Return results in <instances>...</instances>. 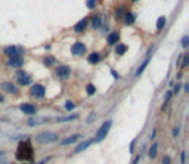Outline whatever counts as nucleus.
Segmentation results:
<instances>
[{"mask_svg": "<svg viewBox=\"0 0 189 164\" xmlns=\"http://www.w3.org/2000/svg\"><path fill=\"white\" fill-rule=\"evenodd\" d=\"M34 151L30 142H21L16 149V160H33Z\"/></svg>", "mask_w": 189, "mask_h": 164, "instance_id": "nucleus-1", "label": "nucleus"}, {"mask_svg": "<svg viewBox=\"0 0 189 164\" xmlns=\"http://www.w3.org/2000/svg\"><path fill=\"white\" fill-rule=\"evenodd\" d=\"M111 126H112V121H111V120H108V121H105L104 124H102L99 127V130L96 132V135H94L93 142H102V141H104L106 137V135H108V132H109Z\"/></svg>", "mask_w": 189, "mask_h": 164, "instance_id": "nucleus-2", "label": "nucleus"}, {"mask_svg": "<svg viewBox=\"0 0 189 164\" xmlns=\"http://www.w3.org/2000/svg\"><path fill=\"white\" fill-rule=\"evenodd\" d=\"M58 139H59V136L53 132H43L36 136V142L39 143H52V142H56Z\"/></svg>", "mask_w": 189, "mask_h": 164, "instance_id": "nucleus-3", "label": "nucleus"}, {"mask_svg": "<svg viewBox=\"0 0 189 164\" xmlns=\"http://www.w3.org/2000/svg\"><path fill=\"white\" fill-rule=\"evenodd\" d=\"M45 95H46L45 86H41V84H34L33 87H31V96H34V98H43Z\"/></svg>", "mask_w": 189, "mask_h": 164, "instance_id": "nucleus-4", "label": "nucleus"}, {"mask_svg": "<svg viewBox=\"0 0 189 164\" xmlns=\"http://www.w3.org/2000/svg\"><path fill=\"white\" fill-rule=\"evenodd\" d=\"M70 74H71V70H70V67H68V65H61V67H58L56 75L59 77V79L67 80L68 77H70Z\"/></svg>", "mask_w": 189, "mask_h": 164, "instance_id": "nucleus-5", "label": "nucleus"}, {"mask_svg": "<svg viewBox=\"0 0 189 164\" xmlns=\"http://www.w3.org/2000/svg\"><path fill=\"white\" fill-rule=\"evenodd\" d=\"M16 79H18V83L22 86H27L31 83V77L25 73V71H18L16 73Z\"/></svg>", "mask_w": 189, "mask_h": 164, "instance_id": "nucleus-6", "label": "nucleus"}, {"mask_svg": "<svg viewBox=\"0 0 189 164\" xmlns=\"http://www.w3.org/2000/svg\"><path fill=\"white\" fill-rule=\"evenodd\" d=\"M71 52H73V55H83L84 52H86V46L83 45L81 41H77V43H74L73 45V47H71Z\"/></svg>", "mask_w": 189, "mask_h": 164, "instance_id": "nucleus-7", "label": "nucleus"}, {"mask_svg": "<svg viewBox=\"0 0 189 164\" xmlns=\"http://www.w3.org/2000/svg\"><path fill=\"white\" fill-rule=\"evenodd\" d=\"M19 52H21V49L15 47V46H9V47L5 49V53L9 56V59H11V58H16V56H21Z\"/></svg>", "mask_w": 189, "mask_h": 164, "instance_id": "nucleus-8", "label": "nucleus"}, {"mask_svg": "<svg viewBox=\"0 0 189 164\" xmlns=\"http://www.w3.org/2000/svg\"><path fill=\"white\" fill-rule=\"evenodd\" d=\"M21 111L24 114L34 115V114H36V107L31 105V103H22V105H21Z\"/></svg>", "mask_w": 189, "mask_h": 164, "instance_id": "nucleus-9", "label": "nucleus"}, {"mask_svg": "<svg viewBox=\"0 0 189 164\" xmlns=\"http://www.w3.org/2000/svg\"><path fill=\"white\" fill-rule=\"evenodd\" d=\"M87 22H89V18H83L81 21H79V22L74 25V31L75 33H83L84 28L87 27Z\"/></svg>", "mask_w": 189, "mask_h": 164, "instance_id": "nucleus-10", "label": "nucleus"}, {"mask_svg": "<svg viewBox=\"0 0 189 164\" xmlns=\"http://www.w3.org/2000/svg\"><path fill=\"white\" fill-rule=\"evenodd\" d=\"M2 89L5 90V92H7V93H12V95H16L18 93V89H16V86L15 84H12V83H2Z\"/></svg>", "mask_w": 189, "mask_h": 164, "instance_id": "nucleus-11", "label": "nucleus"}, {"mask_svg": "<svg viewBox=\"0 0 189 164\" xmlns=\"http://www.w3.org/2000/svg\"><path fill=\"white\" fill-rule=\"evenodd\" d=\"M81 137V135H73V136H68L67 139H64L62 142H61V145L62 146H67V145H71V143H74V142H77Z\"/></svg>", "mask_w": 189, "mask_h": 164, "instance_id": "nucleus-12", "label": "nucleus"}, {"mask_svg": "<svg viewBox=\"0 0 189 164\" xmlns=\"http://www.w3.org/2000/svg\"><path fill=\"white\" fill-rule=\"evenodd\" d=\"M92 142H93L92 139H87V141H84L83 143H80V145H79V146H77V148L74 149V154H80V152H81V151H84L86 148H89V146L92 145Z\"/></svg>", "mask_w": 189, "mask_h": 164, "instance_id": "nucleus-13", "label": "nucleus"}, {"mask_svg": "<svg viewBox=\"0 0 189 164\" xmlns=\"http://www.w3.org/2000/svg\"><path fill=\"white\" fill-rule=\"evenodd\" d=\"M108 43L109 45H117L118 43V40H120V34H118V31H114V33H111L109 36H108Z\"/></svg>", "mask_w": 189, "mask_h": 164, "instance_id": "nucleus-14", "label": "nucleus"}, {"mask_svg": "<svg viewBox=\"0 0 189 164\" xmlns=\"http://www.w3.org/2000/svg\"><path fill=\"white\" fill-rule=\"evenodd\" d=\"M9 67H21L22 65V58L21 56H16V58H11L9 62H7Z\"/></svg>", "mask_w": 189, "mask_h": 164, "instance_id": "nucleus-15", "label": "nucleus"}, {"mask_svg": "<svg viewBox=\"0 0 189 164\" xmlns=\"http://www.w3.org/2000/svg\"><path fill=\"white\" fill-rule=\"evenodd\" d=\"M79 118V114H73V115H67V117H58L56 121L58 123H65V121H73V120Z\"/></svg>", "mask_w": 189, "mask_h": 164, "instance_id": "nucleus-16", "label": "nucleus"}, {"mask_svg": "<svg viewBox=\"0 0 189 164\" xmlns=\"http://www.w3.org/2000/svg\"><path fill=\"white\" fill-rule=\"evenodd\" d=\"M99 59H100V55H99V53H96V52H93V53H90V55H89L87 61H89L90 64H98V62H99Z\"/></svg>", "mask_w": 189, "mask_h": 164, "instance_id": "nucleus-17", "label": "nucleus"}, {"mask_svg": "<svg viewBox=\"0 0 189 164\" xmlns=\"http://www.w3.org/2000/svg\"><path fill=\"white\" fill-rule=\"evenodd\" d=\"M148 64H149V56H148L146 59H145V61H143L142 64H140V67H139V68H137V71H136V77H139V75L143 73V70L146 68V65H148Z\"/></svg>", "mask_w": 189, "mask_h": 164, "instance_id": "nucleus-18", "label": "nucleus"}, {"mask_svg": "<svg viewBox=\"0 0 189 164\" xmlns=\"http://www.w3.org/2000/svg\"><path fill=\"white\" fill-rule=\"evenodd\" d=\"M164 25H166V16H160L158 21H157V30L161 31L162 28H164Z\"/></svg>", "mask_w": 189, "mask_h": 164, "instance_id": "nucleus-19", "label": "nucleus"}, {"mask_svg": "<svg viewBox=\"0 0 189 164\" xmlns=\"http://www.w3.org/2000/svg\"><path fill=\"white\" fill-rule=\"evenodd\" d=\"M115 52H117V55H124L126 52H127V46L126 45H121V43H118Z\"/></svg>", "mask_w": 189, "mask_h": 164, "instance_id": "nucleus-20", "label": "nucleus"}, {"mask_svg": "<svg viewBox=\"0 0 189 164\" xmlns=\"http://www.w3.org/2000/svg\"><path fill=\"white\" fill-rule=\"evenodd\" d=\"M157 151H158V145L154 143L151 148H149V152H148L149 157H151V158H155V157H157Z\"/></svg>", "mask_w": 189, "mask_h": 164, "instance_id": "nucleus-21", "label": "nucleus"}, {"mask_svg": "<svg viewBox=\"0 0 189 164\" xmlns=\"http://www.w3.org/2000/svg\"><path fill=\"white\" fill-rule=\"evenodd\" d=\"M124 13H126V7H124V6L118 7L117 12H115V18H117V19H121L123 16H124Z\"/></svg>", "mask_w": 189, "mask_h": 164, "instance_id": "nucleus-22", "label": "nucleus"}, {"mask_svg": "<svg viewBox=\"0 0 189 164\" xmlns=\"http://www.w3.org/2000/svg\"><path fill=\"white\" fill-rule=\"evenodd\" d=\"M100 22H102L100 16H93V18H92V25H93V28H99V27H100Z\"/></svg>", "mask_w": 189, "mask_h": 164, "instance_id": "nucleus-23", "label": "nucleus"}, {"mask_svg": "<svg viewBox=\"0 0 189 164\" xmlns=\"http://www.w3.org/2000/svg\"><path fill=\"white\" fill-rule=\"evenodd\" d=\"M45 121H46V118H41V120H34V118H30V120H28V126H30V127H33V126H37V124L45 123Z\"/></svg>", "mask_w": 189, "mask_h": 164, "instance_id": "nucleus-24", "label": "nucleus"}, {"mask_svg": "<svg viewBox=\"0 0 189 164\" xmlns=\"http://www.w3.org/2000/svg\"><path fill=\"white\" fill-rule=\"evenodd\" d=\"M124 18H126V24L132 25V24L134 22V18H136V16H134L133 13H126V15H124Z\"/></svg>", "mask_w": 189, "mask_h": 164, "instance_id": "nucleus-25", "label": "nucleus"}, {"mask_svg": "<svg viewBox=\"0 0 189 164\" xmlns=\"http://www.w3.org/2000/svg\"><path fill=\"white\" fill-rule=\"evenodd\" d=\"M86 92H87V95H90V96H92V95L96 93V87H94L93 84H87V86H86Z\"/></svg>", "mask_w": 189, "mask_h": 164, "instance_id": "nucleus-26", "label": "nucleus"}, {"mask_svg": "<svg viewBox=\"0 0 189 164\" xmlns=\"http://www.w3.org/2000/svg\"><path fill=\"white\" fill-rule=\"evenodd\" d=\"M53 64H55V58H53V56L45 58V65H46V67H52Z\"/></svg>", "mask_w": 189, "mask_h": 164, "instance_id": "nucleus-27", "label": "nucleus"}, {"mask_svg": "<svg viewBox=\"0 0 189 164\" xmlns=\"http://www.w3.org/2000/svg\"><path fill=\"white\" fill-rule=\"evenodd\" d=\"M74 108H75V105H74L71 101H67V102H65V109H67V111H73Z\"/></svg>", "mask_w": 189, "mask_h": 164, "instance_id": "nucleus-28", "label": "nucleus"}, {"mask_svg": "<svg viewBox=\"0 0 189 164\" xmlns=\"http://www.w3.org/2000/svg\"><path fill=\"white\" fill-rule=\"evenodd\" d=\"M86 5H87L89 9H94V6H96V0H86Z\"/></svg>", "mask_w": 189, "mask_h": 164, "instance_id": "nucleus-29", "label": "nucleus"}, {"mask_svg": "<svg viewBox=\"0 0 189 164\" xmlns=\"http://www.w3.org/2000/svg\"><path fill=\"white\" fill-rule=\"evenodd\" d=\"M96 118V115H94V113H90V115L87 117V124H90V123H93V120Z\"/></svg>", "mask_w": 189, "mask_h": 164, "instance_id": "nucleus-30", "label": "nucleus"}, {"mask_svg": "<svg viewBox=\"0 0 189 164\" xmlns=\"http://www.w3.org/2000/svg\"><path fill=\"white\" fill-rule=\"evenodd\" d=\"M188 61H189L188 55H183V62H182V68H186V67H188Z\"/></svg>", "mask_w": 189, "mask_h": 164, "instance_id": "nucleus-31", "label": "nucleus"}, {"mask_svg": "<svg viewBox=\"0 0 189 164\" xmlns=\"http://www.w3.org/2000/svg\"><path fill=\"white\" fill-rule=\"evenodd\" d=\"M188 41H189V37L185 36V37L182 39V46H183V47H188Z\"/></svg>", "mask_w": 189, "mask_h": 164, "instance_id": "nucleus-32", "label": "nucleus"}, {"mask_svg": "<svg viewBox=\"0 0 189 164\" xmlns=\"http://www.w3.org/2000/svg\"><path fill=\"white\" fill-rule=\"evenodd\" d=\"M180 161H182V164L186 163V152H185V151L182 152V155H180Z\"/></svg>", "mask_w": 189, "mask_h": 164, "instance_id": "nucleus-33", "label": "nucleus"}, {"mask_svg": "<svg viewBox=\"0 0 189 164\" xmlns=\"http://www.w3.org/2000/svg\"><path fill=\"white\" fill-rule=\"evenodd\" d=\"M170 163H171L170 157H164V158H162V164H170Z\"/></svg>", "mask_w": 189, "mask_h": 164, "instance_id": "nucleus-34", "label": "nucleus"}, {"mask_svg": "<svg viewBox=\"0 0 189 164\" xmlns=\"http://www.w3.org/2000/svg\"><path fill=\"white\" fill-rule=\"evenodd\" d=\"M179 90H180V84H176V86H174V90H173V92H174V93H177Z\"/></svg>", "mask_w": 189, "mask_h": 164, "instance_id": "nucleus-35", "label": "nucleus"}, {"mask_svg": "<svg viewBox=\"0 0 189 164\" xmlns=\"http://www.w3.org/2000/svg\"><path fill=\"white\" fill-rule=\"evenodd\" d=\"M134 143H136V139L132 142V145H130V152H133V149H134Z\"/></svg>", "mask_w": 189, "mask_h": 164, "instance_id": "nucleus-36", "label": "nucleus"}, {"mask_svg": "<svg viewBox=\"0 0 189 164\" xmlns=\"http://www.w3.org/2000/svg\"><path fill=\"white\" fill-rule=\"evenodd\" d=\"M111 73H112V75H114V77H115V79H117V80H118V79H120V75H118V74H117V73H115V71H114V70H112V71H111Z\"/></svg>", "mask_w": 189, "mask_h": 164, "instance_id": "nucleus-37", "label": "nucleus"}, {"mask_svg": "<svg viewBox=\"0 0 189 164\" xmlns=\"http://www.w3.org/2000/svg\"><path fill=\"white\" fill-rule=\"evenodd\" d=\"M179 135V129H174V130H173V136H177Z\"/></svg>", "mask_w": 189, "mask_h": 164, "instance_id": "nucleus-38", "label": "nucleus"}, {"mask_svg": "<svg viewBox=\"0 0 189 164\" xmlns=\"http://www.w3.org/2000/svg\"><path fill=\"white\" fill-rule=\"evenodd\" d=\"M183 87H185V92H189V84H185Z\"/></svg>", "mask_w": 189, "mask_h": 164, "instance_id": "nucleus-39", "label": "nucleus"}, {"mask_svg": "<svg viewBox=\"0 0 189 164\" xmlns=\"http://www.w3.org/2000/svg\"><path fill=\"white\" fill-rule=\"evenodd\" d=\"M0 102H3V96H2V95H0Z\"/></svg>", "mask_w": 189, "mask_h": 164, "instance_id": "nucleus-40", "label": "nucleus"}, {"mask_svg": "<svg viewBox=\"0 0 189 164\" xmlns=\"http://www.w3.org/2000/svg\"><path fill=\"white\" fill-rule=\"evenodd\" d=\"M2 154H3V152H2V151H0V155H2Z\"/></svg>", "mask_w": 189, "mask_h": 164, "instance_id": "nucleus-41", "label": "nucleus"}, {"mask_svg": "<svg viewBox=\"0 0 189 164\" xmlns=\"http://www.w3.org/2000/svg\"><path fill=\"white\" fill-rule=\"evenodd\" d=\"M133 2H136V0H133Z\"/></svg>", "mask_w": 189, "mask_h": 164, "instance_id": "nucleus-42", "label": "nucleus"}]
</instances>
